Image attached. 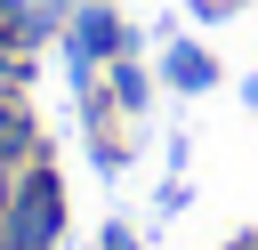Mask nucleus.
<instances>
[{
    "instance_id": "8",
    "label": "nucleus",
    "mask_w": 258,
    "mask_h": 250,
    "mask_svg": "<svg viewBox=\"0 0 258 250\" xmlns=\"http://www.w3.org/2000/svg\"><path fill=\"white\" fill-rule=\"evenodd\" d=\"M242 97H250V105H258V73H250V81H242Z\"/></svg>"
},
{
    "instance_id": "4",
    "label": "nucleus",
    "mask_w": 258,
    "mask_h": 250,
    "mask_svg": "<svg viewBox=\"0 0 258 250\" xmlns=\"http://www.w3.org/2000/svg\"><path fill=\"white\" fill-rule=\"evenodd\" d=\"M32 153H40V129H32V113L8 97V105H0V161H32Z\"/></svg>"
},
{
    "instance_id": "6",
    "label": "nucleus",
    "mask_w": 258,
    "mask_h": 250,
    "mask_svg": "<svg viewBox=\"0 0 258 250\" xmlns=\"http://www.w3.org/2000/svg\"><path fill=\"white\" fill-rule=\"evenodd\" d=\"M16 177H24V169H16V161H0V210L16 202Z\"/></svg>"
},
{
    "instance_id": "10",
    "label": "nucleus",
    "mask_w": 258,
    "mask_h": 250,
    "mask_svg": "<svg viewBox=\"0 0 258 250\" xmlns=\"http://www.w3.org/2000/svg\"><path fill=\"white\" fill-rule=\"evenodd\" d=\"M242 250H258V234H250V242H242Z\"/></svg>"
},
{
    "instance_id": "7",
    "label": "nucleus",
    "mask_w": 258,
    "mask_h": 250,
    "mask_svg": "<svg viewBox=\"0 0 258 250\" xmlns=\"http://www.w3.org/2000/svg\"><path fill=\"white\" fill-rule=\"evenodd\" d=\"M105 250H137V234L129 226H105Z\"/></svg>"
},
{
    "instance_id": "3",
    "label": "nucleus",
    "mask_w": 258,
    "mask_h": 250,
    "mask_svg": "<svg viewBox=\"0 0 258 250\" xmlns=\"http://www.w3.org/2000/svg\"><path fill=\"white\" fill-rule=\"evenodd\" d=\"M161 81H169V89H185V97H202V89L218 81V65H210L194 40H177V48H161Z\"/></svg>"
},
{
    "instance_id": "9",
    "label": "nucleus",
    "mask_w": 258,
    "mask_h": 250,
    "mask_svg": "<svg viewBox=\"0 0 258 250\" xmlns=\"http://www.w3.org/2000/svg\"><path fill=\"white\" fill-rule=\"evenodd\" d=\"M56 8H81V0H56Z\"/></svg>"
},
{
    "instance_id": "5",
    "label": "nucleus",
    "mask_w": 258,
    "mask_h": 250,
    "mask_svg": "<svg viewBox=\"0 0 258 250\" xmlns=\"http://www.w3.org/2000/svg\"><path fill=\"white\" fill-rule=\"evenodd\" d=\"M113 105H129V113L145 105V73H137L129 56H113Z\"/></svg>"
},
{
    "instance_id": "2",
    "label": "nucleus",
    "mask_w": 258,
    "mask_h": 250,
    "mask_svg": "<svg viewBox=\"0 0 258 250\" xmlns=\"http://www.w3.org/2000/svg\"><path fill=\"white\" fill-rule=\"evenodd\" d=\"M113 56H121V16H113L105 0H81V8H73V81L89 89L97 65H113Z\"/></svg>"
},
{
    "instance_id": "1",
    "label": "nucleus",
    "mask_w": 258,
    "mask_h": 250,
    "mask_svg": "<svg viewBox=\"0 0 258 250\" xmlns=\"http://www.w3.org/2000/svg\"><path fill=\"white\" fill-rule=\"evenodd\" d=\"M56 234H64V185L56 169H24L16 202L0 210V250H56Z\"/></svg>"
}]
</instances>
